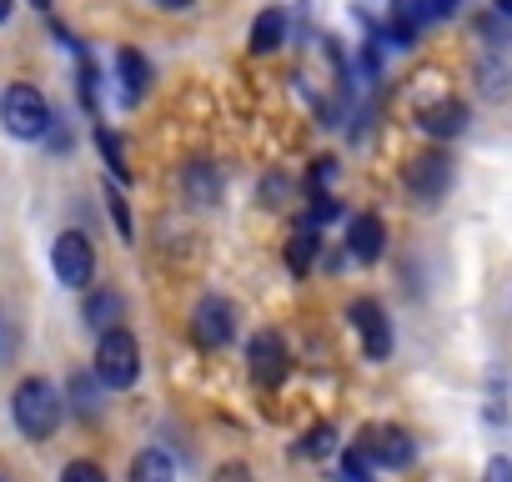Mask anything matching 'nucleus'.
<instances>
[{
    "mask_svg": "<svg viewBox=\"0 0 512 482\" xmlns=\"http://www.w3.org/2000/svg\"><path fill=\"white\" fill-rule=\"evenodd\" d=\"M16 427L31 437V442H46L56 427H61V397H56V387L51 382H41V377H26L21 387H16Z\"/></svg>",
    "mask_w": 512,
    "mask_h": 482,
    "instance_id": "1",
    "label": "nucleus"
},
{
    "mask_svg": "<svg viewBox=\"0 0 512 482\" xmlns=\"http://www.w3.org/2000/svg\"><path fill=\"white\" fill-rule=\"evenodd\" d=\"M136 377H141V347H136V337L126 327L101 332V342H96V382L126 392Z\"/></svg>",
    "mask_w": 512,
    "mask_h": 482,
    "instance_id": "2",
    "label": "nucleus"
},
{
    "mask_svg": "<svg viewBox=\"0 0 512 482\" xmlns=\"http://www.w3.org/2000/svg\"><path fill=\"white\" fill-rule=\"evenodd\" d=\"M0 121H6V131L21 136V141H41L56 116H51V101L36 86H11L0 96Z\"/></svg>",
    "mask_w": 512,
    "mask_h": 482,
    "instance_id": "3",
    "label": "nucleus"
},
{
    "mask_svg": "<svg viewBox=\"0 0 512 482\" xmlns=\"http://www.w3.org/2000/svg\"><path fill=\"white\" fill-rule=\"evenodd\" d=\"M402 186L412 191V201L437 206V201L447 196V186H452V161H447L442 151H422V156H412V161H407Z\"/></svg>",
    "mask_w": 512,
    "mask_h": 482,
    "instance_id": "4",
    "label": "nucleus"
},
{
    "mask_svg": "<svg viewBox=\"0 0 512 482\" xmlns=\"http://www.w3.org/2000/svg\"><path fill=\"white\" fill-rule=\"evenodd\" d=\"M51 267H56V277H61V287H91V277H96V252H91V241L81 236V231H61L56 236V252H51Z\"/></svg>",
    "mask_w": 512,
    "mask_h": 482,
    "instance_id": "5",
    "label": "nucleus"
},
{
    "mask_svg": "<svg viewBox=\"0 0 512 482\" xmlns=\"http://www.w3.org/2000/svg\"><path fill=\"white\" fill-rule=\"evenodd\" d=\"M357 452H362L372 467H407V462L417 457V442H412L402 427H392V422H377V427H367V432H362Z\"/></svg>",
    "mask_w": 512,
    "mask_h": 482,
    "instance_id": "6",
    "label": "nucleus"
},
{
    "mask_svg": "<svg viewBox=\"0 0 512 482\" xmlns=\"http://www.w3.org/2000/svg\"><path fill=\"white\" fill-rule=\"evenodd\" d=\"M347 322H352V332L362 337V347H367L372 362L392 357V327H387V312H382L372 297H357V302L347 307Z\"/></svg>",
    "mask_w": 512,
    "mask_h": 482,
    "instance_id": "7",
    "label": "nucleus"
},
{
    "mask_svg": "<svg viewBox=\"0 0 512 482\" xmlns=\"http://www.w3.org/2000/svg\"><path fill=\"white\" fill-rule=\"evenodd\" d=\"M191 337L201 347H226L236 337V307L226 297H201L196 302V317H191Z\"/></svg>",
    "mask_w": 512,
    "mask_h": 482,
    "instance_id": "8",
    "label": "nucleus"
},
{
    "mask_svg": "<svg viewBox=\"0 0 512 482\" xmlns=\"http://www.w3.org/2000/svg\"><path fill=\"white\" fill-rule=\"evenodd\" d=\"M246 362H251V377H256V382L272 387V382L287 377V342H282L277 332H256L251 347H246Z\"/></svg>",
    "mask_w": 512,
    "mask_h": 482,
    "instance_id": "9",
    "label": "nucleus"
},
{
    "mask_svg": "<svg viewBox=\"0 0 512 482\" xmlns=\"http://www.w3.org/2000/svg\"><path fill=\"white\" fill-rule=\"evenodd\" d=\"M417 126H422L427 136H437V141H447V136H462V131H467V106H462L457 96L422 101V106H417Z\"/></svg>",
    "mask_w": 512,
    "mask_h": 482,
    "instance_id": "10",
    "label": "nucleus"
},
{
    "mask_svg": "<svg viewBox=\"0 0 512 482\" xmlns=\"http://www.w3.org/2000/svg\"><path fill=\"white\" fill-rule=\"evenodd\" d=\"M382 252H387V226L377 216H352V226H347V257L367 267Z\"/></svg>",
    "mask_w": 512,
    "mask_h": 482,
    "instance_id": "11",
    "label": "nucleus"
},
{
    "mask_svg": "<svg viewBox=\"0 0 512 482\" xmlns=\"http://www.w3.org/2000/svg\"><path fill=\"white\" fill-rule=\"evenodd\" d=\"M427 21H432L427 0H392V41H397V46H412Z\"/></svg>",
    "mask_w": 512,
    "mask_h": 482,
    "instance_id": "12",
    "label": "nucleus"
},
{
    "mask_svg": "<svg viewBox=\"0 0 512 482\" xmlns=\"http://www.w3.org/2000/svg\"><path fill=\"white\" fill-rule=\"evenodd\" d=\"M116 76H121V96L136 106V101L146 96V86H151V61L126 46V51H116Z\"/></svg>",
    "mask_w": 512,
    "mask_h": 482,
    "instance_id": "13",
    "label": "nucleus"
},
{
    "mask_svg": "<svg viewBox=\"0 0 512 482\" xmlns=\"http://www.w3.org/2000/svg\"><path fill=\"white\" fill-rule=\"evenodd\" d=\"M181 191H186V201H201V206L221 201V171H216V161H191L181 171Z\"/></svg>",
    "mask_w": 512,
    "mask_h": 482,
    "instance_id": "14",
    "label": "nucleus"
},
{
    "mask_svg": "<svg viewBox=\"0 0 512 482\" xmlns=\"http://www.w3.org/2000/svg\"><path fill=\"white\" fill-rule=\"evenodd\" d=\"M131 482H176V462H171V452H161V447L136 452V462H131Z\"/></svg>",
    "mask_w": 512,
    "mask_h": 482,
    "instance_id": "15",
    "label": "nucleus"
},
{
    "mask_svg": "<svg viewBox=\"0 0 512 482\" xmlns=\"http://www.w3.org/2000/svg\"><path fill=\"white\" fill-rule=\"evenodd\" d=\"M282 41H287V16L282 11H262V16H256V26H251V51L256 56H272Z\"/></svg>",
    "mask_w": 512,
    "mask_h": 482,
    "instance_id": "16",
    "label": "nucleus"
},
{
    "mask_svg": "<svg viewBox=\"0 0 512 482\" xmlns=\"http://www.w3.org/2000/svg\"><path fill=\"white\" fill-rule=\"evenodd\" d=\"M121 312H126V302H121L116 292H91V302H86V327H91V332H111V327L121 322Z\"/></svg>",
    "mask_w": 512,
    "mask_h": 482,
    "instance_id": "17",
    "label": "nucleus"
},
{
    "mask_svg": "<svg viewBox=\"0 0 512 482\" xmlns=\"http://www.w3.org/2000/svg\"><path fill=\"white\" fill-rule=\"evenodd\" d=\"M317 247H322V241H317V226H307V221H302V231L287 241V267H292L297 277H307V272H312V262H317Z\"/></svg>",
    "mask_w": 512,
    "mask_h": 482,
    "instance_id": "18",
    "label": "nucleus"
},
{
    "mask_svg": "<svg viewBox=\"0 0 512 482\" xmlns=\"http://www.w3.org/2000/svg\"><path fill=\"white\" fill-rule=\"evenodd\" d=\"M71 402H76L86 417H96V412H101V402H96V382H91L86 372H76V377H71Z\"/></svg>",
    "mask_w": 512,
    "mask_h": 482,
    "instance_id": "19",
    "label": "nucleus"
},
{
    "mask_svg": "<svg viewBox=\"0 0 512 482\" xmlns=\"http://www.w3.org/2000/svg\"><path fill=\"white\" fill-rule=\"evenodd\" d=\"M332 442H337V432L322 422V427H312V432L302 437V457H327V452H332Z\"/></svg>",
    "mask_w": 512,
    "mask_h": 482,
    "instance_id": "20",
    "label": "nucleus"
},
{
    "mask_svg": "<svg viewBox=\"0 0 512 482\" xmlns=\"http://www.w3.org/2000/svg\"><path fill=\"white\" fill-rule=\"evenodd\" d=\"M342 482H372V462H367L357 447L342 452Z\"/></svg>",
    "mask_w": 512,
    "mask_h": 482,
    "instance_id": "21",
    "label": "nucleus"
},
{
    "mask_svg": "<svg viewBox=\"0 0 512 482\" xmlns=\"http://www.w3.org/2000/svg\"><path fill=\"white\" fill-rule=\"evenodd\" d=\"M96 141H101V156L111 161V171H116V176H126V161H121V156H126V146H121V136H111V131L101 126V131H96Z\"/></svg>",
    "mask_w": 512,
    "mask_h": 482,
    "instance_id": "22",
    "label": "nucleus"
},
{
    "mask_svg": "<svg viewBox=\"0 0 512 482\" xmlns=\"http://www.w3.org/2000/svg\"><path fill=\"white\" fill-rule=\"evenodd\" d=\"M61 482H106V472H101L96 462H66Z\"/></svg>",
    "mask_w": 512,
    "mask_h": 482,
    "instance_id": "23",
    "label": "nucleus"
},
{
    "mask_svg": "<svg viewBox=\"0 0 512 482\" xmlns=\"http://www.w3.org/2000/svg\"><path fill=\"white\" fill-rule=\"evenodd\" d=\"M287 191H292V181H287L282 171L262 181V201H267V206H282V201H287Z\"/></svg>",
    "mask_w": 512,
    "mask_h": 482,
    "instance_id": "24",
    "label": "nucleus"
},
{
    "mask_svg": "<svg viewBox=\"0 0 512 482\" xmlns=\"http://www.w3.org/2000/svg\"><path fill=\"white\" fill-rule=\"evenodd\" d=\"M106 196H111V216H116V226H121V236L131 241V211H126V201L116 196V186H106Z\"/></svg>",
    "mask_w": 512,
    "mask_h": 482,
    "instance_id": "25",
    "label": "nucleus"
},
{
    "mask_svg": "<svg viewBox=\"0 0 512 482\" xmlns=\"http://www.w3.org/2000/svg\"><path fill=\"white\" fill-rule=\"evenodd\" d=\"M482 482H512V462L507 457H492L487 472H482Z\"/></svg>",
    "mask_w": 512,
    "mask_h": 482,
    "instance_id": "26",
    "label": "nucleus"
},
{
    "mask_svg": "<svg viewBox=\"0 0 512 482\" xmlns=\"http://www.w3.org/2000/svg\"><path fill=\"white\" fill-rule=\"evenodd\" d=\"M216 482H251V467H241V462H226V467L216 472Z\"/></svg>",
    "mask_w": 512,
    "mask_h": 482,
    "instance_id": "27",
    "label": "nucleus"
},
{
    "mask_svg": "<svg viewBox=\"0 0 512 482\" xmlns=\"http://www.w3.org/2000/svg\"><path fill=\"white\" fill-rule=\"evenodd\" d=\"M427 6H432V16H452V11L462 6V0H427Z\"/></svg>",
    "mask_w": 512,
    "mask_h": 482,
    "instance_id": "28",
    "label": "nucleus"
},
{
    "mask_svg": "<svg viewBox=\"0 0 512 482\" xmlns=\"http://www.w3.org/2000/svg\"><path fill=\"white\" fill-rule=\"evenodd\" d=\"M156 6H161V11H186L191 0H156Z\"/></svg>",
    "mask_w": 512,
    "mask_h": 482,
    "instance_id": "29",
    "label": "nucleus"
},
{
    "mask_svg": "<svg viewBox=\"0 0 512 482\" xmlns=\"http://www.w3.org/2000/svg\"><path fill=\"white\" fill-rule=\"evenodd\" d=\"M11 6H16V0H0V26H6V21H11Z\"/></svg>",
    "mask_w": 512,
    "mask_h": 482,
    "instance_id": "30",
    "label": "nucleus"
},
{
    "mask_svg": "<svg viewBox=\"0 0 512 482\" xmlns=\"http://www.w3.org/2000/svg\"><path fill=\"white\" fill-rule=\"evenodd\" d=\"M492 6H497L502 16H512V0H492Z\"/></svg>",
    "mask_w": 512,
    "mask_h": 482,
    "instance_id": "31",
    "label": "nucleus"
},
{
    "mask_svg": "<svg viewBox=\"0 0 512 482\" xmlns=\"http://www.w3.org/2000/svg\"><path fill=\"white\" fill-rule=\"evenodd\" d=\"M31 6H36V11H51V0H31Z\"/></svg>",
    "mask_w": 512,
    "mask_h": 482,
    "instance_id": "32",
    "label": "nucleus"
},
{
    "mask_svg": "<svg viewBox=\"0 0 512 482\" xmlns=\"http://www.w3.org/2000/svg\"><path fill=\"white\" fill-rule=\"evenodd\" d=\"M0 482H11V477H0Z\"/></svg>",
    "mask_w": 512,
    "mask_h": 482,
    "instance_id": "33",
    "label": "nucleus"
}]
</instances>
